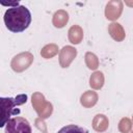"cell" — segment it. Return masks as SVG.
I'll list each match as a JSON object with an SVG mask.
<instances>
[{
	"label": "cell",
	"instance_id": "e0dca14e",
	"mask_svg": "<svg viewBox=\"0 0 133 133\" xmlns=\"http://www.w3.org/2000/svg\"><path fill=\"white\" fill-rule=\"evenodd\" d=\"M132 130V122L129 117H123L118 122V131L121 133H129Z\"/></svg>",
	"mask_w": 133,
	"mask_h": 133
},
{
	"label": "cell",
	"instance_id": "4fadbf2b",
	"mask_svg": "<svg viewBox=\"0 0 133 133\" xmlns=\"http://www.w3.org/2000/svg\"><path fill=\"white\" fill-rule=\"evenodd\" d=\"M104 82H105L104 74L100 71L94 72L89 77V86L92 89H96V90L101 89L104 85Z\"/></svg>",
	"mask_w": 133,
	"mask_h": 133
},
{
	"label": "cell",
	"instance_id": "5bb4252c",
	"mask_svg": "<svg viewBox=\"0 0 133 133\" xmlns=\"http://www.w3.org/2000/svg\"><path fill=\"white\" fill-rule=\"evenodd\" d=\"M59 52V48L56 44L51 43V44H47L46 46H44L41 50V56L45 59H50L52 57H54L55 55H57Z\"/></svg>",
	"mask_w": 133,
	"mask_h": 133
},
{
	"label": "cell",
	"instance_id": "30bf717a",
	"mask_svg": "<svg viewBox=\"0 0 133 133\" xmlns=\"http://www.w3.org/2000/svg\"><path fill=\"white\" fill-rule=\"evenodd\" d=\"M99 100V96L94 90H86L80 97V104L84 108H91L94 107Z\"/></svg>",
	"mask_w": 133,
	"mask_h": 133
},
{
	"label": "cell",
	"instance_id": "3957f363",
	"mask_svg": "<svg viewBox=\"0 0 133 133\" xmlns=\"http://www.w3.org/2000/svg\"><path fill=\"white\" fill-rule=\"evenodd\" d=\"M31 104L33 106V109L37 113L38 117L43 119L50 117L53 113V105L50 102H48L45 96L41 92H34L32 95Z\"/></svg>",
	"mask_w": 133,
	"mask_h": 133
},
{
	"label": "cell",
	"instance_id": "52a82bcc",
	"mask_svg": "<svg viewBox=\"0 0 133 133\" xmlns=\"http://www.w3.org/2000/svg\"><path fill=\"white\" fill-rule=\"evenodd\" d=\"M77 56V49L73 46H64L59 50V64L61 68L66 69L71 65Z\"/></svg>",
	"mask_w": 133,
	"mask_h": 133
},
{
	"label": "cell",
	"instance_id": "5b68a950",
	"mask_svg": "<svg viewBox=\"0 0 133 133\" xmlns=\"http://www.w3.org/2000/svg\"><path fill=\"white\" fill-rule=\"evenodd\" d=\"M5 133H32V129L26 118L16 116L6 123Z\"/></svg>",
	"mask_w": 133,
	"mask_h": 133
},
{
	"label": "cell",
	"instance_id": "8fae6325",
	"mask_svg": "<svg viewBox=\"0 0 133 133\" xmlns=\"http://www.w3.org/2000/svg\"><path fill=\"white\" fill-rule=\"evenodd\" d=\"M69 22V14L64 9L55 11L52 17V24L55 28H63Z\"/></svg>",
	"mask_w": 133,
	"mask_h": 133
},
{
	"label": "cell",
	"instance_id": "2e32d148",
	"mask_svg": "<svg viewBox=\"0 0 133 133\" xmlns=\"http://www.w3.org/2000/svg\"><path fill=\"white\" fill-rule=\"evenodd\" d=\"M57 133H88V132L84 128L79 127L77 125H68L62 127Z\"/></svg>",
	"mask_w": 133,
	"mask_h": 133
},
{
	"label": "cell",
	"instance_id": "8992f818",
	"mask_svg": "<svg viewBox=\"0 0 133 133\" xmlns=\"http://www.w3.org/2000/svg\"><path fill=\"white\" fill-rule=\"evenodd\" d=\"M124 9V3L121 0H111L105 6V17L109 21H116Z\"/></svg>",
	"mask_w": 133,
	"mask_h": 133
},
{
	"label": "cell",
	"instance_id": "ba28073f",
	"mask_svg": "<svg viewBox=\"0 0 133 133\" xmlns=\"http://www.w3.org/2000/svg\"><path fill=\"white\" fill-rule=\"evenodd\" d=\"M108 33L115 42H123L126 37V32L124 27L117 22H112L109 24Z\"/></svg>",
	"mask_w": 133,
	"mask_h": 133
},
{
	"label": "cell",
	"instance_id": "6da1fadb",
	"mask_svg": "<svg viewBox=\"0 0 133 133\" xmlns=\"http://www.w3.org/2000/svg\"><path fill=\"white\" fill-rule=\"evenodd\" d=\"M6 28L15 33L22 32L27 29L31 23V12L24 5H16L6 9L4 17Z\"/></svg>",
	"mask_w": 133,
	"mask_h": 133
},
{
	"label": "cell",
	"instance_id": "9a60e30c",
	"mask_svg": "<svg viewBox=\"0 0 133 133\" xmlns=\"http://www.w3.org/2000/svg\"><path fill=\"white\" fill-rule=\"evenodd\" d=\"M84 60H85L86 66H87L89 70L96 71V70L99 68L100 61H99L98 56H97L95 53H92V52H86V53H85V56H84Z\"/></svg>",
	"mask_w": 133,
	"mask_h": 133
},
{
	"label": "cell",
	"instance_id": "9c48e42d",
	"mask_svg": "<svg viewBox=\"0 0 133 133\" xmlns=\"http://www.w3.org/2000/svg\"><path fill=\"white\" fill-rule=\"evenodd\" d=\"M91 125H92V129L96 132L102 133V132H105L108 129V127H109V119H108V117L105 114L98 113V114H96L94 116Z\"/></svg>",
	"mask_w": 133,
	"mask_h": 133
},
{
	"label": "cell",
	"instance_id": "ac0fdd59",
	"mask_svg": "<svg viewBox=\"0 0 133 133\" xmlns=\"http://www.w3.org/2000/svg\"><path fill=\"white\" fill-rule=\"evenodd\" d=\"M35 127L38 130H41L43 133H47V126H46V123H45V121L43 118L37 117L35 119Z\"/></svg>",
	"mask_w": 133,
	"mask_h": 133
},
{
	"label": "cell",
	"instance_id": "7a4b0ae2",
	"mask_svg": "<svg viewBox=\"0 0 133 133\" xmlns=\"http://www.w3.org/2000/svg\"><path fill=\"white\" fill-rule=\"evenodd\" d=\"M27 98L26 94H20L15 98L0 97V128L6 125L11 115H17L21 112L17 107L25 104L27 102Z\"/></svg>",
	"mask_w": 133,
	"mask_h": 133
},
{
	"label": "cell",
	"instance_id": "277c9868",
	"mask_svg": "<svg viewBox=\"0 0 133 133\" xmlns=\"http://www.w3.org/2000/svg\"><path fill=\"white\" fill-rule=\"evenodd\" d=\"M33 55L32 53L26 51V52H21L17 54L16 56L12 57L10 61V66L14 72L16 73H22L26 71L33 62Z\"/></svg>",
	"mask_w": 133,
	"mask_h": 133
},
{
	"label": "cell",
	"instance_id": "7c38bea8",
	"mask_svg": "<svg viewBox=\"0 0 133 133\" xmlns=\"http://www.w3.org/2000/svg\"><path fill=\"white\" fill-rule=\"evenodd\" d=\"M83 29L81 26L79 25H73L71 26V28L68 31V37L69 41L73 44V45H78L82 42L83 39Z\"/></svg>",
	"mask_w": 133,
	"mask_h": 133
}]
</instances>
